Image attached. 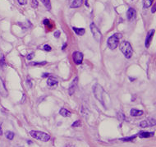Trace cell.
<instances>
[{"label":"cell","instance_id":"obj_1","mask_svg":"<svg viewBox=\"0 0 156 147\" xmlns=\"http://www.w3.org/2000/svg\"><path fill=\"white\" fill-rule=\"evenodd\" d=\"M93 92H94V95H95V97L96 100H98L101 103L102 105H104L106 108L105 101H104V95H105V92H104V90L103 87H102L100 85L95 84L93 87Z\"/></svg>","mask_w":156,"mask_h":147},{"label":"cell","instance_id":"obj_2","mask_svg":"<svg viewBox=\"0 0 156 147\" xmlns=\"http://www.w3.org/2000/svg\"><path fill=\"white\" fill-rule=\"evenodd\" d=\"M120 50L127 58H131L133 53V49L129 42L123 41L120 44Z\"/></svg>","mask_w":156,"mask_h":147},{"label":"cell","instance_id":"obj_3","mask_svg":"<svg viewBox=\"0 0 156 147\" xmlns=\"http://www.w3.org/2000/svg\"><path fill=\"white\" fill-rule=\"evenodd\" d=\"M121 37H122V35L120 34H114V35H113L111 37L109 38V39H108V41H107L108 47L111 50L115 49L118 46L119 40H120Z\"/></svg>","mask_w":156,"mask_h":147},{"label":"cell","instance_id":"obj_4","mask_svg":"<svg viewBox=\"0 0 156 147\" xmlns=\"http://www.w3.org/2000/svg\"><path fill=\"white\" fill-rule=\"evenodd\" d=\"M30 135L33 138H35V139H37L41 141H44V142L49 141L50 139V136L49 134L40 131H34V130H32V131L30 132Z\"/></svg>","mask_w":156,"mask_h":147},{"label":"cell","instance_id":"obj_5","mask_svg":"<svg viewBox=\"0 0 156 147\" xmlns=\"http://www.w3.org/2000/svg\"><path fill=\"white\" fill-rule=\"evenodd\" d=\"M90 30H91V33L95 40L97 42H100L102 38V35L100 30L98 29V27L96 26V25L95 23L90 24Z\"/></svg>","mask_w":156,"mask_h":147},{"label":"cell","instance_id":"obj_6","mask_svg":"<svg viewBox=\"0 0 156 147\" xmlns=\"http://www.w3.org/2000/svg\"><path fill=\"white\" fill-rule=\"evenodd\" d=\"M72 60L76 65L81 64V63L83 62V53L79 51H75L72 53Z\"/></svg>","mask_w":156,"mask_h":147},{"label":"cell","instance_id":"obj_7","mask_svg":"<svg viewBox=\"0 0 156 147\" xmlns=\"http://www.w3.org/2000/svg\"><path fill=\"white\" fill-rule=\"evenodd\" d=\"M156 125V120L154 118H149V119L141 121L140 123V127L141 128H148V127H152Z\"/></svg>","mask_w":156,"mask_h":147},{"label":"cell","instance_id":"obj_8","mask_svg":"<svg viewBox=\"0 0 156 147\" xmlns=\"http://www.w3.org/2000/svg\"><path fill=\"white\" fill-rule=\"evenodd\" d=\"M155 33V30L154 29L149 30L148 33H147V35H146V42H145V45H146V48L150 47V43H151V41H152L153 36H154Z\"/></svg>","mask_w":156,"mask_h":147},{"label":"cell","instance_id":"obj_9","mask_svg":"<svg viewBox=\"0 0 156 147\" xmlns=\"http://www.w3.org/2000/svg\"><path fill=\"white\" fill-rule=\"evenodd\" d=\"M77 85H78V77H76L74 78V80L72 81V82L70 85L69 90H68V93L70 95H72L75 93L76 88H77Z\"/></svg>","mask_w":156,"mask_h":147},{"label":"cell","instance_id":"obj_10","mask_svg":"<svg viewBox=\"0 0 156 147\" xmlns=\"http://www.w3.org/2000/svg\"><path fill=\"white\" fill-rule=\"evenodd\" d=\"M68 4L71 8H77L83 4V0H68Z\"/></svg>","mask_w":156,"mask_h":147},{"label":"cell","instance_id":"obj_11","mask_svg":"<svg viewBox=\"0 0 156 147\" xmlns=\"http://www.w3.org/2000/svg\"><path fill=\"white\" fill-rule=\"evenodd\" d=\"M136 16H137V12H136V10L134 9V8L130 7L127 12V19H128L129 21H133V20L136 18Z\"/></svg>","mask_w":156,"mask_h":147},{"label":"cell","instance_id":"obj_12","mask_svg":"<svg viewBox=\"0 0 156 147\" xmlns=\"http://www.w3.org/2000/svg\"><path fill=\"white\" fill-rule=\"evenodd\" d=\"M0 95L3 97H6L7 95V90L5 87V84L3 82V81L0 78Z\"/></svg>","mask_w":156,"mask_h":147},{"label":"cell","instance_id":"obj_13","mask_svg":"<svg viewBox=\"0 0 156 147\" xmlns=\"http://www.w3.org/2000/svg\"><path fill=\"white\" fill-rule=\"evenodd\" d=\"M58 83V80H57V79L55 77H49V79H48V81H47L48 86H50V87H53V86H57Z\"/></svg>","mask_w":156,"mask_h":147},{"label":"cell","instance_id":"obj_14","mask_svg":"<svg viewBox=\"0 0 156 147\" xmlns=\"http://www.w3.org/2000/svg\"><path fill=\"white\" fill-rule=\"evenodd\" d=\"M154 135H155L154 132H141L138 134L139 137L141 138H149L153 137Z\"/></svg>","mask_w":156,"mask_h":147},{"label":"cell","instance_id":"obj_15","mask_svg":"<svg viewBox=\"0 0 156 147\" xmlns=\"http://www.w3.org/2000/svg\"><path fill=\"white\" fill-rule=\"evenodd\" d=\"M143 114H144V112L142 110H138L136 109H132L131 110V115L132 117H139V116L143 115Z\"/></svg>","mask_w":156,"mask_h":147},{"label":"cell","instance_id":"obj_16","mask_svg":"<svg viewBox=\"0 0 156 147\" xmlns=\"http://www.w3.org/2000/svg\"><path fill=\"white\" fill-rule=\"evenodd\" d=\"M72 30H74V32L76 34V35H83L85 32H86V30H85V28H76V27H72Z\"/></svg>","mask_w":156,"mask_h":147},{"label":"cell","instance_id":"obj_17","mask_svg":"<svg viewBox=\"0 0 156 147\" xmlns=\"http://www.w3.org/2000/svg\"><path fill=\"white\" fill-rule=\"evenodd\" d=\"M59 114H60L61 116H62V117H65V118H67V117H70L71 116V112H69L68 110L62 108L60 109V111H59Z\"/></svg>","mask_w":156,"mask_h":147},{"label":"cell","instance_id":"obj_18","mask_svg":"<svg viewBox=\"0 0 156 147\" xmlns=\"http://www.w3.org/2000/svg\"><path fill=\"white\" fill-rule=\"evenodd\" d=\"M47 63L46 61H44V62H31V63H29L30 66H37V67H42V66H44L45 64Z\"/></svg>","mask_w":156,"mask_h":147},{"label":"cell","instance_id":"obj_19","mask_svg":"<svg viewBox=\"0 0 156 147\" xmlns=\"http://www.w3.org/2000/svg\"><path fill=\"white\" fill-rule=\"evenodd\" d=\"M154 0H143V7L144 8H149L152 5Z\"/></svg>","mask_w":156,"mask_h":147},{"label":"cell","instance_id":"obj_20","mask_svg":"<svg viewBox=\"0 0 156 147\" xmlns=\"http://www.w3.org/2000/svg\"><path fill=\"white\" fill-rule=\"evenodd\" d=\"M41 2H43L44 5L45 6V7H46L48 10H50L51 9V2H50V0H41Z\"/></svg>","mask_w":156,"mask_h":147},{"label":"cell","instance_id":"obj_21","mask_svg":"<svg viewBox=\"0 0 156 147\" xmlns=\"http://www.w3.org/2000/svg\"><path fill=\"white\" fill-rule=\"evenodd\" d=\"M136 137H137V135H134V136H132V137H129L121 138L120 141H132L134 139H136Z\"/></svg>","mask_w":156,"mask_h":147},{"label":"cell","instance_id":"obj_22","mask_svg":"<svg viewBox=\"0 0 156 147\" xmlns=\"http://www.w3.org/2000/svg\"><path fill=\"white\" fill-rule=\"evenodd\" d=\"M5 136H6V137L10 141L12 140L14 138V133L12 132H10V131H7L6 133H5Z\"/></svg>","mask_w":156,"mask_h":147},{"label":"cell","instance_id":"obj_23","mask_svg":"<svg viewBox=\"0 0 156 147\" xmlns=\"http://www.w3.org/2000/svg\"><path fill=\"white\" fill-rule=\"evenodd\" d=\"M117 117H118V119L120 121V122H123L125 119V115L123 114V113H120V112L118 113Z\"/></svg>","mask_w":156,"mask_h":147},{"label":"cell","instance_id":"obj_24","mask_svg":"<svg viewBox=\"0 0 156 147\" xmlns=\"http://www.w3.org/2000/svg\"><path fill=\"white\" fill-rule=\"evenodd\" d=\"M5 65V58L2 55H0V67H2Z\"/></svg>","mask_w":156,"mask_h":147},{"label":"cell","instance_id":"obj_25","mask_svg":"<svg viewBox=\"0 0 156 147\" xmlns=\"http://www.w3.org/2000/svg\"><path fill=\"white\" fill-rule=\"evenodd\" d=\"M38 1L37 0H31V7H32L33 8H37L38 7Z\"/></svg>","mask_w":156,"mask_h":147},{"label":"cell","instance_id":"obj_26","mask_svg":"<svg viewBox=\"0 0 156 147\" xmlns=\"http://www.w3.org/2000/svg\"><path fill=\"white\" fill-rule=\"evenodd\" d=\"M25 84H26V86H27L28 88H31V87H32V82H31V80L29 77H27L26 82H25Z\"/></svg>","mask_w":156,"mask_h":147},{"label":"cell","instance_id":"obj_27","mask_svg":"<svg viewBox=\"0 0 156 147\" xmlns=\"http://www.w3.org/2000/svg\"><path fill=\"white\" fill-rule=\"evenodd\" d=\"M43 49L44 50V51H47V52H49L52 50V48H51L49 45H48V44H45L44 45V47H43Z\"/></svg>","mask_w":156,"mask_h":147},{"label":"cell","instance_id":"obj_28","mask_svg":"<svg viewBox=\"0 0 156 147\" xmlns=\"http://www.w3.org/2000/svg\"><path fill=\"white\" fill-rule=\"evenodd\" d=\"M80 126H81V121H80V120L76 121L75 123L72 124V127H73V128H77V127H80Z\"/></svg>","mask_w":156,"mask_h":147},{"label":"cell","instance_id":"obj_29","mask_svg":"<svg viewBox=\"0 0 156 147\" xmlns=\"http://www.w3.org/2000/svg\"><path fill=\"white\" fill-rule=\"evenodd\" d=\"M34 55H35V53H29L27 56H26V58H27V60H31L33 58H34Z\"/></svg>","mask_w":156,"mask_h":147},{"label":"cell","instance_id":"obj_30","mask_svg":"<svg viewBox=\"0 0 156 147\" xmlns=\"http://www.w3.org/2000/svg\"><path fill=\"white\" fill-rule=\"evenodd\" d=\"M60 30H56L54 32V37L55 38H59V36H60Z\"/></svg>","mask_w":156,"mask_h":147},{"label":"cell","instance_id":"obj_31","mask_svg":"<svg viewBox=\"0 0 156 147\" xmlns=\"http://www.w3.org/2000/svg\"><path fill=\"white\" fill-rule=\"evenodd\" d=\"M17 2H19V4H21V5L26 4V0H17Z\"/></svg>","mask_w":156,"mask_h":147},{"label":"cell","instance_id":"obj_32","mask_svg":"<svg viewBox=\"0 0 156 147\" xmlns=\"http://www.w3.org/2000/svg\"><path fill=\"white\" fill-rule=\"evenodd\" d=\"M155 12H156V3L154 5V6H153L152 9H151V12H152V13H155Z\"/></svg>","mask_w":156,"mask_h":147},{"label":"cell","instance_id":"obj_33","mask_svg":"<svg viewBox=\"0 0 156 147\" xmlns=\"http://www.w3.org/2000/svg\"><path fill=\"white\" fill-rule=\"evenodd\" d=\"M43 24L44 25H49V21L48 19H45L43 21Z\"/></svg>","mask_w":156,"mask_h":147},{"label":"cell","instance_id":"obj_34","mask_svg":"<svg viewBox=\"0 0 156 147\" xmlns=\"http://www.w3.org/2000/svg\"><path fill=\"white\" fill-rule=\"evenodd\" d=\"M49 77V73H43V75H42V77L44 78V77Z\"/></svg>","mask_w":156,"mask_h":147},{"label":"cell","instance_id":"obj_35","mask_svg":"<svg viewBox=\"0 0 156 147\" xmlns=\"http://www.w3.org/2000/svg\"><path fill=\"white\" fill-rule=\"evenodd\" d=\"M2 135V128H1V125H0V136Z\"/></svg>","mask_w":156,"mask_h":147},{"label":"cell","instance_id":"obj_36","mask_svg":"<svg viewBox=\"0 0 156 147\" xmlns=\"http://www.w3.org/2000/svg\"><path fill=\"white\" fill-rule=\"evenodd\" d=\"M66 46H67V44H65L63 45V46H62V50H63V49H65V48H66Z\"/></svg>","mask_w":156,"mask_h":147}]
</instances>
